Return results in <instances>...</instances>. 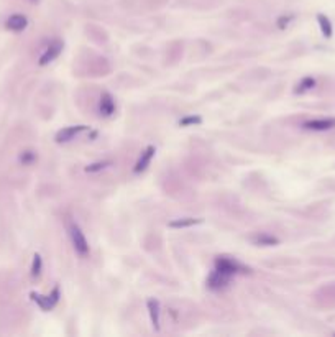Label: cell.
<instances>
[{
	"label": "cell",
	"instance_id": "6da1fadb",
	"mask_svg": "<svg viewBox=\"0 0 335 337\" xmlns=\"http://www.w3.org/2000/svg\"><path fill=\"white\" fill-rule=\"evenodd\" d=\"M69 235H71V242H72V247H74L76 253H79L81 257H85V255L89 253V242L85 239L84 232L79 229V226L72 224L69 227Z\"/></svg>",
	"mask_w": 335,
	"mask_h": 337
},
{
	"label": "cell",
	"instance_id": "7a4b0ae2",
	"mask_svg": "<svg viewBox=\"0 0 335 337\" xmlns=\"http://www.w3.org/2000/svg\"><path fill=\"white\" fill-rule=\"evenodd\" d=\"M32 300L35 301L43 311H50V309H53L59 301V288L56 286L53 291H51V295L48 296H41V295H38V293H32Z\"/></svg>",
	"mask_w": 335,
	"mask_h": 337
},
{
	"label": "cell",
	"instance_id": "3957f363",
	"mask_svg": "<svg viewBox=\"0 0 335 337\" xmlns=\"http://www.w3.org/2000/svg\"><path fill=\"white\" fill-rule=\"evenodd\" d=\"M306 130L312 132H325L330 128H335V117H322V119H312L302 124Z\"/></svg>",
	"mask_w": 335,
	"mask_h": 337
},
{
	"label": "cell",
	"instance_id": "277c9868",
	"mask_svg": "<svg viewBox=\"0 0 335 337\" xmlns=\"http://www.w3.org/2000/svg\"><path fill=\"white\" fill-rule=\"evenodd\" d=\"M216 270L222 271V273H225L227 276H230V278H234V276L242 270V266H240L237 262L230 260V258L222 257V258H217L216 260Z\"/></svg>",
	"mask_w": 335,
	"mask_h": 337
},
{
	"label": "cell",
	"instance_id": "5b68a950",
	"mask_svg": "<svg viewBox=\"0 0 335 337\" xmlns=\"http://www.w3.org/2000/svg\"><path fill=\"white\" fill-rule=\"evenodd\" d=\"M87 130V127L85 125H72V127H66L63 128V130H59L58 133H56V142L58 143H67V142H71L72 138L79 135L81 132Z\"/></svg>",
	"mask_w": 335,
	"mask_h": 337
},
{
	"label": "cell",
	"instance_id": "8992f818",
	"mask_svg": "<svg viewBox=\"0 0 335 337\" xmlns=\"http://www.w3.org/2000/svg\"><path fill=\"white\" fill-rule=\"evenodd\" d=\"M230 280H232L230 276H227L225 273H222V271H218V270H214L207 278V286L210 289H214V291H218V289L225 288L227 284L230 283Z\"/></svg>",
	"mask_w": 335,
	"mask_h": 337
},
{
	"label": "cell",
	"instance_id": "52a82bcc",
	"mask_svg": "<svg viewBox=\"0 0 335 337\" xmlns=\"http://www.w3.org/2000/svg\"><path fill=\"white\" fill-rule=\"evenodd\" d=\"M61 51H63V43H61V41L51 43L48 48L45 50V53L41 54V58H40V66H46V64H50L51 61H54V59L58 58L59 54H61Z\"/></svg>",
	"mask_w": 335,
	"mask_h": 337
},
{
	"label": "cell",
	"instance_id": "ba28073f",
	"mask_svg": "<svg viewBox=\"0 0 335 337\" xmlns=\"http://www.w3.org/2000/svg\"><path fill=\"white\" fill-rule=\"evenodd\" d=\"M154 153H156V150H154V146L150 145L147 150H145L143 153H141V157L138 158V161H136L135 168H133V171L135 173H141L145 171L147 168L150 166V163H151V160L154 157Z\"/></svg>",
	"mask_w": 335,
	"mask_h": 337
},
{
	"label": "cell",
	"instance_id": "9c48e42d",
	"mask_svg": "<svg viewBox=\"0 0 335 337\" xmlns=\"http://www.w3.org/2000/svg\"><path fill=\"white\" fill-rule=\"evenodd\" d=\"M99 110L104 117H110L115 112V101L109 92H104L100 96V102H99Z\"/></svg>",
	"mask_w": 335,
	"mask_h": 337
},
{
	"label": "cell",
	"instance_id": "30bf717a",
	"mask_svg": "<svg viewBox=\"0 0 335 337\" xmlns=\"http://www.w3.org/2000/svg\"><path fill=\"white\" fill-rule=\"evenodd\" d=\"M27 25H28L27 17L17 14V15H12L10 18L7 20L5 27H7L8 30H12V32H23V30L27 28Z\"/></svg>",
	"mask_w": 335,
	"mask_h": 337
},
{
	"label": "cell",
	"instance_id": "8fae6325",
	"mask_svg": "<svg viewBox=\"0 0 335 337\" xmlns=\"http://www.w3.org/2000/svg\"><path fill=\"white\" fill-rule=\"evenodd\" d=\"M148 313H150V319H151V324L156 331H160V303L156 300H148Z\"/></svg>",
	"mask_w": 335,
	"mask_h": 337
},
{
	"label": "cell",
	"instance_id": "7c38bea8",
	"mask_svg": "<svg viewBox=\"0 0 335 337\" xmlns=\"http://www.w3.org/2000/svg\"><path fill=\"white\" fill-rule=\"evenodd\" d=\"M317 23H319V28L322 35H324L325 38H330L334 35V27H332V21L329 20L327 15L324 14H319L317 15Z\"/></svg>",
	"mask_w": 335,
	"mask_h": 337
},
{
	"label": "cell",
	"instance_id": "4fadbf2b",
	"mask_svg": "<svg viewBox=\"0 0 335 337\" xmlns=\"http://www.w3.org/2000/svg\"><path fill=\"white\" fill-rule=\"evenodd\" d=\"M202 219H192V217H186V219H178V220H171L169 227L174 229H184V227H192L196 224H201Z\"/></svg>",
	"mask_w": 335,
	"mask_h": 337
},
{
	"label": "cell",
	"instance_id": "5bb4252c",
	"mask_svg": "<svg viewBox=\"0 0 335 337\" xmlns=\"http://www.w3.org/2000/svg\"><path fill=\"white\" fill-rule=\"evenodd\" d=\"M256 245H265V247H271V245H278L279 244V239H276L274 235H269V234H260L253 239Z\"/></svg>",
	"mask_w": 335,
	"mask_h": 337
},
{
	"label": "cell",
	"instance_id": "9a60e30c",
	"mask_svg": "<svg viewBox=\"0 0 335 337\" xmlns=\"http://www.w3.org/2000/svg\"><path fill=\"white\" fill-rule=\"evenodd\" d=\"M314 86H316V79H314V77H311V76H307V77H304V79L298 84V89H296V92H298V94L307 92V90H311L312 88H314Z\"/></svg>",
	"mask_w": 335,
	"mask_h": 337
},
{
	"label": "cell",
	"instance_id": "2e32d148",
	"mask_svg": "<svg viewBox=\"0 0 335 337\" xmlns=\"http://www.w3.org/2000/svg\"><path fill=\"white\" fill-rule=\"evenodd\" d=\"M41 266H43L41 257H40L38 253H35V257H33V265H32V276H33V278L40 276V273H41Z\"/></svg>",
	"mask_w": 335,
	"mask_h": 337
},
{
	"label": "cell",
	"instance_id": "e0dca14e",
	"mask_svg": "<svg viewBox=\"0 0 335 337\" xmlns=\"http://www.w3.org/2000/svg\"><path fill=\"white\" fill-rule=\"evenodd\" d=\"M112 163L110 161H97V163H92V165H89L87 168H85V171L87 173H99L102 170H105L107 166H110Z\"/></svg>",
	"mask_w": 335,
	"mask_h": 337
},
{
	"label": "cell",
	"instance_id": "ac0fdd59",
	"mask_svg": "<svg viewBox=\"0 0 335 337\" xmlns=\"http://www.w3.org/2000/svg\"><path fill=\"white\" fill-rule=\"evenodd\" d=\"M201 122H202V119L201 117H194V115H189V117H184L181 122H179V125H183V127H189V125H199Z\"/></svg>",
	"mask_w": 335,
	"mask_h": 337
},
{
	"label": "cell",
	"instance_id": "d6986e66",
	"mask_svg": "<svg viewBox=\"0 0 335 337\" xmlns=\"http://www.w3.org/2000/svg\"><path fill=\"white\" fill-rule=\"evenodd\" d=\"M35 158H36V155L33 152H23V153H21V157H20V161L25 163V165H28V163H32Z\"/></svg>",
	"mask_w": 335,
	"mask_h": 337
},
{
	"label": "cell",
	"instance_id": "ffe728a7",
	"mask_svg": "<svg viewBox=\"0 0 335 337\" xmlns=\"http://www.w3.org/2000/svg\"><path fill=\"white\" fill-rule=\"evenodd\" d=\"M289 20H291V17H281V18L278 20V21H279V23H278V27H279V28H285L286 25L289 23Z\"/></svg>",
	"mask_w": 335,
	"mask_h": 337
}]
</instances>
